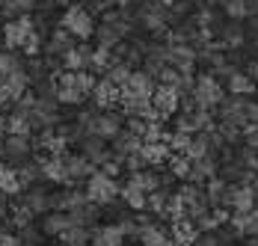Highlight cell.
<instances>
[{
	"instance_id": "1",
	"label": "cell",
	"mask_w": 258,
	"mask_h": 246,
	"mask_svg": "<svg viewBox=\"0 0 258 246\" xmlns=\"http://www.w3.org/2000/svg\"><path fill=\"white\" fill-rule=\"evenodd\" d=\"M53 86H56V101L59 104H72L78 107L92 95V86H95V74L92 72H62L53 77Z\"/></svg>"
},
{
	"instance_id": "2",
	"label": "cell",
	"mask_w": 258,
	"mask_h": 246,
	"mask_svg": "<svg viewBox=\"0 0 258 246\" xmlns=\"http://www.w3.org/2000/svg\"><path fill=\"white\" fill-rule=\"evenodd\" d=\"M223 98H226V89L220 86V80H217L214 74H199V77H193V101H196V107H202V110H217Z\"/></svg>"
},
{
	"instance_id": "3",
	"label": "cell",
	"mask_w": 258,
	"mask_h": 246,
	"mask_svg": "<svg viewBox=\"0 0 258 246\" xmlns=\"http://www.w3.org/2000/svg\"><path fill=\"white\" fill-rule=\"evenodd\" d=\"M119 187H122V184H119L116 178H110V175H104L101 169H95V172L86 178V190H83V193H86V199H89L92 205L101 208V205H110L113 199L119 196Z\"/></svg>"
},
{
	"instance_id": "4",
	"label": "cell",
	"mask_w": 258,
	"mask_h": 246,
	"mask_svg": "<svg viewBox=\"0 0 258 246\" xmlns=\"http://www.w3.org/2000/svg\"><path fill=\"white\" fill-rule=\"evenodd\" d=\"M59 24H62V30H69L75 39H80V42H86L89 36H95V15L86 6H69L62 12Z\"/></svg>"
},
{
	"instance_id": "5",
	"label": "cell",
	"mask_w": 258,
	"mask_h": 246,
	"mask_svg": "<svg viewBox=\"0 0 258 246\" xmlns=\"http://www.w3.org/2000/svg\"><path fill=\"white\" fill-rule=\"evenodd\" d=\"M152 110L155 116L163 122L169 116L178 113V89L175 86H163V83H155V92H152Z\"/></svg>"
},
{
	"instance_id": "6",
	"label": "cell",
	"mask_w": 258,
	"mask_h": 246,
	"mask_svg": "<svg viewBox=\"0 0 258 246\" xmlns=\"http://www.w3.org/2000/svg\"><path fill=\"white\" fill-rule=\"evenodd\" d=\"M122 128H125V116H122V113H116V110H101V113H95L89 134H95V137H101V140L110 143Z\"/></svg>"
},
{
	"instance_id": "7",
	"label": "cell",
	"mask_w": 258,
	"mask_h": 246,
	"mask_svg": "<svg viewBox=\"0 0 258 246\" xmlns=\"http://www.w3.org/2000/svg\"><path fill=\"white\" fill-rule=\"evenodd\" d=\"M211 128V110H202V107H190V110H181L175 116V131H184V134H199Z\"/></svg>"
},
{
	"instance_id": "8",
	"label": "cell",
	"mask_w": 258,
	"mask_h": 246,
	"mask_svg": "<svg viewBox=\"0 0 258 246\" xmlns=\"http://www.w3.org/2000/svg\"><path fill=\"white\" fill-rule=\"evenodd\" d=\"M155 92V77L146 72H131V77L122 86V101L125 98H152Z\"/></svg>"
},
{
	"instance_id": "9",
	"label": "cell",
	"mask_w": 258,
	"mask_h": 246,
	"mask_svg": "<svg viewBox=\"0 0 258 246\" xmlns=\"http://www.w3.org/2000/svg\"><path fill=\"white\" fill-rule=\"evenodd\" d=\"M33 30V21H30V15H18V18H9V24L3 27V42H6V48L9 50H21L24 45L27 33Z\"/></svg>"
},
{
	"instance_id": "10",
	"label": "cell",
	"mask_w": 258,
	"mask_h": 246,
	"mask_svg": "<svg viewBox=\"0 0 258 246\" xmlns=\"http://www.w3.org/2000/svg\"><path fill=\"white\" fill-rule=\"evenodd\" d=\"M30 151H33L30 137H24V134H6V140H3V157H9L12 166L24 163L27 157H30Z\"/></svg>"
},
{
	"instance_id": "11",
	"label": "cell",
	"mask_w": 258,
	"mask_h": 246,
	"mask_svg": "<svg viewBox=\"0 0 258 246\" xmlns=\"http://www.w3.org/2000/svg\"><path fill=\"white\" fill-rule=\"evenodd\" d=\"M89 98L95 101V107L98 110H113V107H119L122 104V89L119 86H113L110 80H95V86H92V95Z\"/></svg>"
},
{
	"instance_id": "12",
	"label": "cell",
	"mask_w": 258,
	"mask_h": 246,
	"mask_svg": "<svg viewBox=\"0 0 258 246\" xmlns=\"http://www.w3.org/2000/svg\"><path fill=\"white\" fill-rule=\"evenodd\" d=\"M80 154H83L89 163H95V166H101L107 157H113L110 143H107V140H101V137H95V134H86V137L80 140Z\"/></svg>"
},
{
	"instance_id": "13",
	"label": "cell",
	"mask_w": 258,
	"mask_h": 246,
	"mask_svg": "<svg viewBox=\"0 0 258 246\" xmlns=\"http://www.w3.org/2000/svg\"><path fill=\"white\" fill-rule=\"evenodd\" d=\"M30 86V74L27 72H12V74H0V95L6 101H18Z\"/></svg>"
},
{
	"instance_id": "14",
	"label": "cell",
	"mask_w": 258,
	"mask_h": 246,
	"mask_svg": "<svg viewBox=\"0 0 258 246\" xmlns=\"http://www.w3.org/2000/svg\"><path fill=\"white\" fill-rule=\"evenodd\" d=\"M62 160H66V172H69V184H78V181H86L89 175L95 172L98 166L95 163H89L83 154H62Z\"/></svg>"
},
{
	"instance_id": "15",
	"label": "cell",
	"mask_w": 258,
	"mask_h": 246,
	"mask_svg": "<svg viewBox=\"0 0 258 246\" xmlns=\"http://www.w3.org/2000/svg\"><path fill=\"white\" fill-rule=\"evenodd\" d=\"M199 234H202V231L196 228V222L190 220V217L175 220V222H172V228H169V237H172V243H175V246H193Z\"/></svg>"
},
{
	"instance_id": "16",
	"label": "cell",
	"mask_w": 258,
	"mask_h": 246,
	"mask_svg": "<svg viewBox=\"0 0 258 246\" xmlns=\"http://www.w3.org/2000/svg\"><path fill=\"white\" fill-rule=\"evenodd\" d=\"M140 146H143V140L137 137V134H131V131H119L113 140H110V151H113V157H119V160H125L128 154H134V151H140Z\"/></svg>"
},
{
	"instance_id": "17",
	"label": "cell",
	"mask_w": 258,
	"mask_h": 246,
	"mask_svg": "<svg viewBox=\"0 0 258 246\" xmlns=\"http://www.w3.org/2000/svg\"><path fill=\"white\" fill-rule=\"evenodd\" d=\"M217 166H220L217 154L196 157V160H190V178H187V181H193V184H205L208 178H214V175H217Z\"/></svg>"
},
{
	"instance_id": "18",
	"label": "cell",
	"mask_w": 258,
	"mask_h": 246,
	"mask_svg": "<svg viewBox=\"0 0 258 246\" xmlns=\"http://www.w3.org/2000/svg\"><path fill=\"white\" fill-rule=\"evenodd\" d=\"M24 205L33 214H48L51 211V190H45L39 184H30L24 190Z\"/></svg>"
},
{
	"instance_id": "19",
	"label": "cell",
	"mask_w": 258,
	"mask_h": 246,
	"mask_svg": "<svg viewBox=\"0 0 258 246\" xmlns=\"http://www.w3.org/2000/svg\"><path fill=\"white\" fill-rule=\"evenodd\" d=\"M21 190H24V184H21V178H18V166H12L9 160H0V193L15 196V193H21Z\"/></svg>"
},
{
	"instance_id": "20",
	"label": "cell",
	"mask_w": 258,
	"mask_h": 246,
	"mask_svg": "<svg viewBox=\"0 0 258 246\" xmlns=\"http://www.w3.org/2000/svg\"><path fill=\"white\" fill-rule=\"evenodd\" d=\"M69 225H72L69 211H48V214H42V234L59 237V234H62Z\"/></svg>"
},
{
	"instance_id": "21",
	"label": "cell",
	"mask_w": 258,
	"mask_h": 246,
	"mask_svg": "<svg viewBox=\"0 0 258 246\" xmlns=\"http://www.w3.org/2000/svg\"><path fill=\"white\" fill-rule=\"evenodd\" d=\"M89 246H125V234L119 231L116 222H113V225H101V228L92 231Z\"/></svg>"
},
{
	"instance_id": "22",
	"label": "cell",
	"mask_w": 258,
	"mask_h": 246,
	"mask_svg": "<svg viewBox=\"0 0 258 246\" xmlns=\"http://www.w3.org/2000/svg\"><path fill=\"white\" fill-rule=\"evenodd\" d=\"M69 217H72V225H80V228H92L95 222H98V205H92L89 199L83 202V205H78V208H72L69 211Z\"/></svg>"
},
{
	"instance_id": "23",
	"label": "cell",
	"mask_w": 258,
	"mask_h": 246,
	"mask_svg": "<svg viewBox=\"0 0 258 246\" xmlns=\"http://www.w3.org/2000/svg\"><path fill=\"white\" fill-rule=\"evenodd\" d=\"M140 154L146 157V163L152 166V169H157V166H166V160H169V146L166 143H143L140 146Z\"/></svg>"
},
{
	"instance_id": "24",
	"label": "cell",
	"mask_w": 258,
	"mask_h": 246,
	"mask_svg": "<svg viewBox=\"0 0 258 246\" xmlns=\"http://www.w3.org/2000/svg\"><path fill=\"white\" fill-rule=\"evenodd\" d=\"M226 89H229V95H243V98H249L258 86L252 83V77L246 72H234L232 77L226 80Z\"/></svg>"
},
{
	"instance_id": "25",
	"label": "cell",
	"mask_w": 258,
	"mask_h": 246,
	"mask_svg": "<svg viewBox=\"0 0 258 246\" xmlns=\"http://www.w3.org/2000/svg\"><path fill=\"white\" fill-rule=\"evenodd\" d=\"M119 196L128 202L131 211H146V193H143V187H140V184H134V181L122 184V187H119Z\"/></svg>"
},
{
	"instance_id": "26",
	"label": "cell",
	"mask_w": 258,
	"mask_h": 246,
	"mask_svg": "<svg viewBox=\"0 0 258 246\" xmlns=\"http://www.w3.org/2000/svg\"><path fill=\"white\" fill-rule=\"evenodd\" d=\"M92 231L89 228H80V225H69L62 234H59V243L62 246H89Z\"/></svg>"
},
{
	"instance_id": "27",
	"label": "cell",
	"mask_w": 258,
	"mask_h": 246,
	"mask_svg": "<svg viewBox=\"0 0 258 246\" xmlns=\"http://www.w3.org/2000/svg\"><path fill=\"white\" fill-rule=\"evenodd\" d=\"M12 72H27L24 59L18 56V50H0V74H12Z\"/></svg>"
},
{
	"instance_id": "28",
	"label": "cell",
	"mask_w": 258,
	"mask_h": 246,
	"mask_svg": "<svg viewBox=\"0 0 258 246\" xmlns=\"http://www.w3.org/2000/svg\"><path fill=\"white\" fill-rule=\"evenodd\" d=\"M166 166H169V175H172V178H181V181L190 178V157H187V154H169Z\"/></svg>"
},
{
	"instance_id": "29",
	"label": "cell",
	"mask_w": 258,
	"mask_h": 246,
	"mask_svg": "<svg viewBox=\"0 0 258 246\" xmlns=\"http://www.w3.org/2000/svg\"><path fill=\"white\" fill-rule=\"evenodd\" d=\"M72 48H75V36H72L69 30H62V27H59V30H53V36H51V50H53V53H56V56H62L66 50H72Z\"/></svg>"
},
{
	"instance_id": "30",
	"label": "cell",
	"mask_w": 258,
	"mask_h": 246,
	"mask_svg": "<svg viewBox=\"0 0 258 246\" xmlns=\"http://www.w3.org/2000/svg\"><path fill=\"white\" fill-rule=\"evenodd\" d=\"M131 72H134L131 66H125V63H119V59H116V63L104 72V80H110L113 86H119V89H122V86H125V80L131 77Z\"/></svg>"
},
{
	"instance_id": "31",
	"label": "cell",
	"mask_w": 258,
	"mask_h": 246,
	"mask_svg": "<svg viewBox=\"0 0 258 246\" xmlns=\"http://www.w3.org/2000/svg\"><path fill=\"white\" fill-rule=\"evenodd\" d=\"M33 217H36V214H33L30 208H27L24 202H21V205H12V208H9V222L15 225V231H18V228H24V225H33Z\"/></svg>"
},
{
	"instance_id": "32",
	"label": "cell",
	"mask_w": 258,
	"mask_h": 246,
	"mask_svg": "<svg viewBox=\"0 0 258 246\" xmlns=\"http://www.w3.org/2000/svg\"><path fill=\"white\" fill-rule=\"evenodd\" d=\"M223 9H226V15H229L232 21H240V18H246V15H249L246 0H223Z\"/></svg>"
},
{
	"instance_id": "33",
	"label": "cell",
	"mask_w": 258,
	"mask_h": 246,
	"mask_svg": "<svg viewBox=\"0 0 258 246\" xmlns=\"http://www.w3.org/2000/svg\"><path fill=\"white\" fill-rule=\"evenodd\" d=\"M223 39H226L232 48H237V45L246 42V33L240 30V24H229V27H223Z\"/></svg>"
},
{
	"instance_id": "34",
	"label": "cell",
	"mask_w": 258,
	"mask_h": 246,
	"mask_svg": "<svg viewBox=\"0 0 258 246\" xmlns=\"http://www.w3.org/2000/svg\"><path fill=\"white\" fill-rule=\"evenodd\" d=\"M240 140H243V146H246V148H255V151H258V122H246V125H243Z\"/></svg>"
},
{
	"instance_id": "35",
	"label": "cell",
	"mask_w": 258,
	"mask_h": 246,
	"mask_svg": "<svg viewBox=\"0 0 258 246\" xmlns=\"http://www.w3.org/2000/svg\"><path fill=\"white\" fill-rule=\"evenodd\" d=\"M21 50H24V53H30V56H36V53L42 50V36H39V30H36V27L27 33V39H24V45H21Z\"/></svg>"
},
{
	"instance_id": "36",
	"label": "cell",
	"mask_w": 258,
	"mask_h": 246,
	"mask_svg": "<svg viewBox=\"0 0 258 246\" xmlns=\"http://www.w3.org/2000/svg\"><path fill=\"white\" fill-rule=\"evenodd\" d=\"M122 166H125V169H131V172H143V169H149V163H146V157H143L140 151L128 154V157L122 160Z\"/></svg>"
},
{
	"instance_id": "37",
	"label": "cell",
	"mask_w": 258,
	"mask_h": 246,
	"mask_svg": "<svg viewBox=\"0 0 258 246\" xmlns=\"http://www.w3.org/2000/svg\"><path fill=\"white\" fill-rule=\"evenodd\" d=\"M0 246H21L18 231H0Z\"/></svg>"
},
{
	"instance_id": "38",
	"label": "cell",
	"mask_w": 258,
	"mask_h": 246,
	"mask_svg": "<svg viewBox=\"0 0 258 246\" xmlns=\"http://www.w3.org/2000/svg\"><path fill=\"white\" fill-rule=\"evenodd\" d=\"M243 119H246V122H258V101H246V107H243Z\"/></svg>"
},
{
	"instance_id": "39",
	"label": "cell",
	"mask_w": 258,
	"mask_h": 246,
	"mask_svg": "<svg viewBox=\"0 0 258 246\" xmlns=\"http://www.w3.org/2000/svg\"><path fill=\"white\" fill-rule=\"evenodd\" d=\"M6 211H9V202H6V193H0V220L6 217Z\"/></svg>"
},
{
	"instance_id": "40",
	"label": "cell",
	"mask_w": 258,
	"mask_h": 246,
	"mask_svg": "<svg viewBox=\"0 0 258 246\" xmlns=\"http://www.w3.org/2000/svg\"><path fill=\"white\" fill-rule=\"evenodd\" d=\"M246 74H249V77H252V83H255V86H258V63H252V66H249V69H246Z\"/></svg>"
},
{
	"instance_id": "41",
	"label": "cell",
	"mask_w": 258,
	"mask_h": 246,
	"mask_svg": "<svg viewBox=\"0 0 258 246\" xmlns=\"http://www.w3.org/2000/svg\"><path fill=\"white\" fill-rule=\"evenodd\" d=\"M252 196H255V208H258V181L252 184Z\"/></svg>"
},
{
	"instance_id": "42",
	"label": "cell",
	"mask_w": 258,
	"mask_h": 246,
	"mask_svg": "<svg viewBox=\"0 0 258 246\" xmlns=\"http://www.w3.org/2000/svg\"><path fill=\"white\" fill-rule=\"evenodd\" d=\"M3 140H6V134L0 131V157H3Z\"/></svg>"
},
{
	"instance_id": "43",
	"label": "cell",
	"mask_w": 258,
	"mask_h": 246,
	"mask_svg": "<svg viewBox=\"0 0 258 246\" xmlns=\"http://www.w3.org/2000/svg\"><path fill=\"white\" fill-rule=\"evenodd\" d=\"M6 104H9V101H6V98H3V95H0V113L6 110Z\"/></svg>"
},
{
	"instance_id": "44",
	"label": "cell",
	"mask_w": 258,
	"mask_h": 246,
	"mask_svg": "<svg viewBox=\"0 0 258 246\" xmlns=\"http://www.w3.org/2000/svg\"><path fill=\"white\" fill-rule=\"evenodd\" d=\"M249 246H258V237H249Z\"/></svg>"
},
{
	"instance_id": "45",
	"label": "cell",
	"mask_w": 258,
	"mask_h": 246,
	"mask_svg": "<svg viewBox=\"0 0 258 246\" xmlns=\"http://www.w3.org/2000/svg\"><path fill=\"white\" fill-rule=\"evenodd\" d=\"M208 3H211V6H217V3H223V0H208Z\"/></svg>"
}]
</instances>
